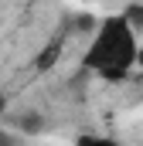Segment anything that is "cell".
<instances>
[{"label":"cell","mask_w":143,"mask_h":146,"mask_svg":"<svg viewBox=\"0 0 143 146\" xmlns=\"http://www.w3.org/2000/svg\"><path fill=\"white\" fill-rule=\"evenodd\" d=\"M136 58H140V48L133 41L130 21L112 17V21H106L99 27V37L92 41V48L85 54V65L96 68L99 75H106V78H123Z\"/></svg>","instance_id":"1"},{"label":"cell","mask_w":143,"mask_h":146,"mask_svg":"<svg viewBox=\"0 0 143 146\" xmlns=\"http://www.w3.org/2000/svg\"><path fill=\"white\" fill-rule=\"evenodd\" d=\"M55 61H58V44H48V48L37 54V68H51Z\"/></svg>","instance_id":"2"},{"label":"cell","mask_w":143,"mask_h":146,"mask_svg":"<svg viewBox=\"0 0 143 146\" xmlns=\"http://www.w3.org/2000/svg\"><path fill=\"white\" fill-rule=\"evenodd\" d=\"M78 146H119L116 139H109V136H82Z\"/></svg>","instance_id":"3"},{"label":"cell","mask_w":143,"mask_h":146,"mask_svg":"<svg viewBox=\"0 0 143 146\" xmlns=\"http://www.w3.org/2000/svg\"><path fill=\"white\" fill-rule=\"evenodd\" d=\"M41 126H44V122H41L37 115H24V119H21V129H24V133H37Z\"/></svg>","instance_id":"4"},{"label":"cell","mask_w":143,"mask_h":146,"mask_svg":"<svg viewBox=\"0 0 143 146\" xmlns=\"http://www.w3.org/2000/svg\"><path fill=\"white\" fill-rule=\"evenodd\" d=\"M0 146H14V136H7V133H0Z\"/></svg>","instance_id":"5"},{"label":"cell","mask_w":143,"mask_h":146,"mask_svg":"<svg viewBox=\"0 0 143 146\" xmlns=\"http://www.w3.org/2000/svg\"><path fill=\"white\" fill-rule=\"evenodd\" d=\"M3 106H7V102H3V95H0V112H3Z\"/></svg>","instance_id":"6"},{"label":"cell","mask_w":143,"mask_h":146,"mask_svg":"<svg viewBox=\"0 0 143 146\" xmlns=\"http://www.w3.org/2000/svg\"><path fill=\"white\" fill-rule=\"evenodd\" d=\"M136 61H140V65H143V48H140V58H136Z\"/></svg>","instance_id":"7"}]
</instances>
